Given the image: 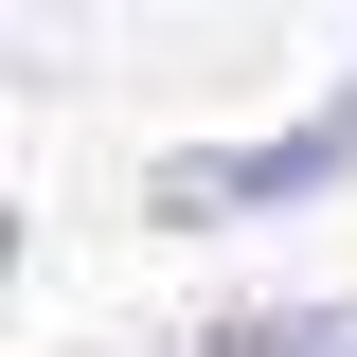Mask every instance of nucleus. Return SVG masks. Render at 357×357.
Wrapping results in <instances>:
<instances>
[{
  "instance_id": "f257e3e1",
  "label": "nucleus",
  "mask_w": 357,
  "mask_h": 357,
  "mask_svg": "<svg viewBox=\"0 0 357 357\" xmlns=\"http://www.w3.org/2000/svg\"><path fill=\"white\" fill-rule=\"evenodd\" d=\"M357 197V72L321 89L304 126H232V143H143V215L161 232H286Z\"/></svg>"
},
{
  "instance_id": "f03ea898",
  "label": "nucleus",
  "mask_w": 357,
  "mask_h": 357,
  "mask_svg": "<svg viewBox=\"0 0 357 357\" xmlns=\"http://www.w3.org/2000/svg\"><path fill=\"white\" fill-rule=\"evenodd\" d=\"M197 357H357V286H268V304H215Z\"/></svg>"
}]
</instances>
